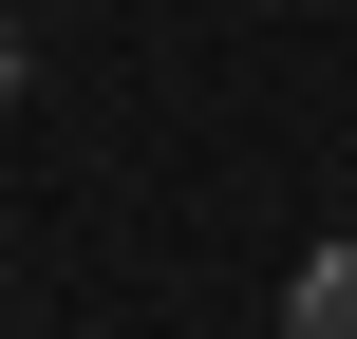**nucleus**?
I'll return each instance as SVG.
<instances>
[{
  "mask_svg": "<svg viewBox=\"0 0 357 339\" xmlns=\"http://www.w3.org/2000/svg\"><path fill=\"white\" fill-rule=\"evenodd\" d=\"M19 75H38V38H19V0H0V94H19Z\"/></svg>",
  "mask_w": 357,
  "mask_h": 339,
  "instance_id": "f03ea898",
  "label": "nucleus"
},
{
  "mask_svg": "<svg viewBox=\"0 0 357 339\" xmlns=\"http://www.w3.org/2000/svg\"><path fill=\"white\" fill-rule=\"evenodd\" d=\"M282 339H357V245H320V264L282 283Z\"/></svg>",
  "mask_w": 357,
  "mask_h": 339,
  "instance_id": "f257e3e1",
  "label": "nucleus"
}]
</instances>
